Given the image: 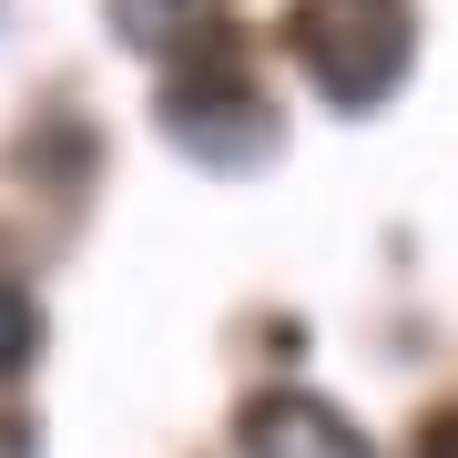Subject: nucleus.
<instances>
[{"instance_id":"423d86ee","label":"nucleus","mask_w":458,"mask_h":458,"mask_svg":"<svg viewBox=\"0 0 458 458\" xmlns=\"http://www.w3.org/2000/svg\"><path fill=\"white\" fill-rule=\"evenodd\" d=\"M418 458H458V408H448L438 428H428V448H418Z\"/></svg>"},{"instance_id":"7ed1b4c3","label":"nucleus","mask_w":458,"mask_h":458,"mask_svg":"<svg viewBox=\"0 0 458 458\" xmlns=\"http://www.w3.org/2000/svg\"><path fill=\"white\" fill-rule=\"evenodd\" d=\"M234 438H245V458H367L357 418H346V408H327V397H306V387L255 397Z\"/></svg>"},{"instance_id":"f257e3e1","label":"nucleus","mask_w":458,"mask_h":458,"mask_svg":"<svg viewBox=\"0 0 458 458\" xmlns=\"http://www.w3.org/2000/svg\"><path fill=\"white\" fill-rule=\"evenodd\" d=\"M285 41L306 62V82L336 102V113H377L397 82H408V51H418V11L408 0H295Z\"/></svg>"},{"instance_id":"20e7f679","label":"nucleus","mask_w":458,"mask_h":458,"mask_svg":"<svg viewBox=\"0 0 458 458\" xmlns=\"http://www.w3.org/2000/svg\"><path fill=\"white\" fill-rule=\"evenodd\" d=\"M214 11H225V0H113V31L132 51H194L214 31Z\"/></svg>"},{"instance_id":"39448f33","label":"nucleus","mask_w":458,"mask_h":458,"mask_svg":"<svg viewBox=\"0 0 458 458\" xmlns=\"http://www.w3.org/2000/svg\"><path fill=\"white\" fill-rule=\"evenodd\" d=\"M31 357H41V306H31L21 285H0V387H11Z\"/></svg>"},{"instance_id":"f03ea898","label":"nucleus","mask_w":458,"mask_h":458,"mask_svg":"<svg viewBox=\"0 0 458 458\" xmlns=\"http://www.w3.org/2000/svg\"><path fill=\"white\" fill-rule=\"evenodd\" d=\"M164 132L194 153V164H214V174L276 164V113H265L255 72L234 62V51H204V62H183L164 82Z\"/></svg>"}]
</instances>
